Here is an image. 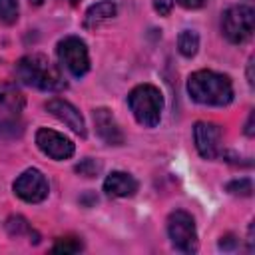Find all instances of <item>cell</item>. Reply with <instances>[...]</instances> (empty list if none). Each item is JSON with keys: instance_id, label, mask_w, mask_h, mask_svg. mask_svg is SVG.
<instances>
[{"instance_id": "obj_1", "label": "cell", "mask_w": 255, "mask_h": 255, "mask_svg": "<svg viewBox=\"0 0 255 255\" xmlns=\"http://www.w3.org/2000/svg\"><path fill=\"white\" fill-rule=\"evenodd\" d=\"M187 94L201 106H227L233 100V84L225 74L197 70L187 78Z\"/></svg>"}, {"instance_id": "obj_2", "label": "cell", "mask_w": 255, "mask_h": 255, "mask_svg": "<svg viewBox=\"0 0 255 255\" xmlns=\"http://www.w3.org/2000/svg\"><path fill=\"white\" fill-rule=\"evenodd\" d=\"M16 78L42 92H60L66 88V80L58 66H54L44 54H26L16 64Z\"/></svg>"}, {"instance_id": "obj_3", "label": "cell", "mask_w": 255, "mask_h": 255, "mask_svg": "<svg viewBox=\"0 0 255 255\" xmlns=\"http://www.w3.org/2000/svg\"><path fill=\"white\" fill-rule=\"evenodd\" d=\"M24 96L12 82H0V139H16L24 131Z\"/></svg>"}, {"instance_id": "obj_4", "label": "cell", "mask_w": 255, "mask_h": 255, "mask_svg": "<svg viewBox=\"0 0 255 255\" xmlns=\"http://www.w3.org/2000/svg\"><path fill=\"white\" fill-rule=\"evenodd\" d=\"M128 106L135 122L143 128H155L161 122L163 96L153 84H139L128 94Z\"/></svg>"}, {"instance_id": "obj_5", "label": "cell", "mask_w": 255, "mask_h": 255, "mask_svg": "<svg viewBox=\"0 0 255 255\" xmlns=\"http://www.w3.org/2000/svg\"><path fill=\"white\" fill-rule=\"evenodd\" d=\"M167 237L171 245L181 253H195L199 247L197 227L191 213L183 209H175L167 215Z\"/></svg>"}, {"instance_id": "obj_6", "label": "cell", "mask_w": 255, "mask_h": 255, "mask_svg": "<svg viewBox=\"0 0 255 255\" xmlns=\"http://www.w3.org/2000/svg\"><path fill=\"white\" fill-rule=\"evenodd\" d=\"M255 12L251 6L237 4L221 14V34L231 44H243L253 36Z\"/></svg>"}, {"instance_id": "obj_7", "label": "cell", "mask_w": 255, "mask_h": 255, "mask_svg": "<svg viewBox=\"0 0 255 255\" xmlns=\"http://www.w3.org/2000/svg\"><path fill=\"white\" fill-rule=\"evenodd\" d=\"M56 54H58L60 64L74 78H84L90 72V52L82 38H78V36L62 38L56 46Z\"/></svg>"}, {"instance_id": "obj_8", "label": "cell", "mask_w": 255, "mask_h": 255, "mask_svg": "<svg viewBox=\"0 0 255 255\" xmlns=\"http://www.w3.org/2000/svg\"><path fill=\"white\" fill-rule=\"evenodd\" d=\"M12 189L26 203H42L50 193V185H48L46 175L36 167H30V169L22 171L14 179Z\"/></svg>"}, {"instance_id": "obj_9", "label": "cell", "mask_w": 255, "mask_h": 255, "mask_svg": "<svg viewBox=\"0 0 255 255\" xmlns=\"http://www.w3.org/2000/svg\"><path fill=\"white\" fill-rule=\"evenodd\" d=\"M36 145L44 155H48L56 161L70 159L76 151V145L70 137H66L64 133L54 131L50 128H40L36 131Z\"/></svg>"}, {"instance_id": "obj_10", "label": "cell", "mask_w": 255, "mask_h": 255, "mask_svg": "<svg viewBox=\"0 0 255 255\" xmlns=\"http://www.w3.org/2000/svg\"><path fill=\"white\" fill-rule=\"evenodd\" d=\"M193 141L203 159H215L221 151V128L213 122H197L193 126Z\"/></svg>"}, {"instance_id": "obj_11", "label": "cell", "mask_w": 255, "mask_h": 255, "mask_svg": "<svg viewBox=\"0 0 255 255\" xmlns=\"http://www.w3.org/2000/svg\"><path fill=\"white\" fill-rule=\"evenodd\" d=\"M46 110L58 118L62 124H66L74 133H78L80 137H86V122H84V116L80 114V110L70 104L68 100L64 98H52L46 102Z\"/></svg>"}, {"instance_id": "obj_12", "label": "cell", "mask_w": 255, "mask_h": 255, "mask_svg": "<svg viewBox=\"0 0 255 255\" xmlns=\"http://www.w3.org/2000/svg\"><path fill=\"white\" fill-rule=\"evenodd\" d=\"M94 126H96V133L102 137L104 143H108V145H122L126 141L120 124L116 122L114 114L108 108L94 110Z\"/></svg>"}, {"instance_id": "obj_13", "label": "cell", "mask_w": 255, "mask_h": 255, "mask_svg": "<svg viewBox=\"0 0 255 255\" xmlns=\"http://www.w3.org/2000/svg\"><path fill=\"white\" fill-rule=\"evenodd\" d=\"M137 187V179L126 171H112L104 179V191L112 197H131Z\"/></svg>"}, {"instance_id": "obj_14", "label": "cell", "mask_w": 255, "mask_h": 255, "mask_svg": "<svg viewBox=\"0 0 255 255\" xmlns=\"http://www.w3.org/2000/svg\"><path fill=\"white\" fill-rule=\"evenodd\" d=\"M118 14V6L114 0H100L96 4H92L86 12V26H96L104 20H110Z\"/></svg>"}, {"instance_id": "obj_15", "label": "cell", "mask_w": 255, "mask_h": 255, "mask_svg": "<svg viewBox=\"0 0 255 255\" xmlns=\"http://www.w3.org/2000/svg\"><path fill=\"white\" fill-rule=\"evenodd\" d=\"M177 50L183 58H193L199 50V34L195 30H181L177 36Z\"/></svg>"}, {"instance_id": "obj_16", "label": "cell", "mask_w": 255, "mask_h": 255, "mask_svg": "<svg viewBox=\"0 0 255 255\" xmlns=\"http://www.w3.org/2000/svg\"><path fill=\"white\" fill-rule=\"evenodd\" d=\"M6 229H8V233L12 235V237H34L36 241H38V233L32 229V225L22 217V215H12V217H8L6 219Z\"/></svg>"}, {"instance_id": "obj_17", "label": "cell", "mask_w": 255, "mask_h": 255, "mask_svg": "<svg viewBox=\"0 0 255 255\" xmlns=\"http://www.w3.org/2000/svg\"><path fill=\"white\" fill-rule=\"evenodd\" d=\"M18 14H20L18 0H0V24H6V26L16 24Z\"/></svg>"}, {"instance_id": "obj_18", "label": "cell", "mask_w": 255, "mask_h": 255, "mask_svg": "<svg viewBox=\"0 0 255 255\" xmlns=\"http://www.w3.org/2000/svg\"><path fill=\"white\" fill-rule=\"evenodd\" d=\"M82 249H84V245H82L80 239L66 237V239H58L56 241V245L52 247V253H64V255H68V253H78Z\"/></svg>"}, {"instance_id": "obj_19", "label": "cell", "mask_w": 255, "mask_h": 255, "mask_svg": "<svg viewBox=\"0 0 255 255\" xmlns=\"http://www.w3.org/2000/svg\"><path fill=\"white\" fill-rule=\"evenodd\" d=\"M227 191L233 193V195H243V197H249L253 193V183L251 179L247 177H241V179H233L227 183Z\"/></svg>"}, {"instance_id": "obj_20", "label": "cell", "mask_w": 255, "mask_h": 255, "mask_svg": "<svg viewBox=\"0 0 255 255\" xmlns=\"http://www.w3.org/2000/svg\"><path fill=\"white\" fill-rule=\"evenodd\" d=\"M100 169H102L100 161H96V159H92V157H86V159H82V161L76 165V171H78L80 175H84V177H94L96 173H100Z\"/></svg>"}, {"instance_id": "obj_21", "label": "cell", "mask_w": 255, "mask_h": 255, "mask_svg": "<svg viewBox=\"0 0 255 255\" xmlns=\"http://www.w3.org/2000/svg\"><path fill=\"white\" fill-rule=\"evenodd\" d=\"M171 6H173L171 0H155V2H153V8H155L161 16H167V14L171 12Z\"/></svg>"}, {"instance_id": "obj_22", "label": "cell", "mask_w": 255, "mask_h": 255, "mask_svg": "<svg viewBox=\"0 0 255 255\" xmlns=\"http://www.w3.org/2000/svg\"><path fill=\"white\" fill-rule=\"evenodd\" d=\"M177 4L187 8V10H197V8H201L205 4V0H177Z\"/></svg>"}, {"instance_id": "obj_23", "label": "cell", "mask_w": 255, "mask_h": 255, "mask_svg": "<svg viewBox=\"0 0 255 255\" xmlns=\"http://www.w3.org/2000/svg\"><path fill=\"white\" fill-rule=\"evenodd\" d=\"M245 133L251 137L253 135V112L249 114V118H247V124H245Z\"/></svg>"}, {"instance_id": "obj_24", "label": "cell", "mask_w": 255, "mask_h": 255, "mask_svg": "<svg viewBox=\"0 0 255 255\" xmlns=\"http://www.w3.org/2000/svg\"><path fill=\"white\" fill-rule=\"evenodd\" d=\"M247 82H249V86H253V58H249V66H247Z\"/></svg>"}, {"instance_id": "obj_25", "label": "cell", "mask_w": 255, "mask_h": 255, "mask_svg": "<svg viewBox=\"0 0 255 255\" xmlns=\"http://www.w3.org/2000/svg\"><path fill=\"white\" fill-rule=\"evenodd\" d=\"M32 2V0H30ZM34 4H42V0H34Z\"/></svg>"}, {"instance_id": "obj_26", "label": "cell", "mask_w": 255, "mask_h": 255, "mask_svg": "<svg viewBox=\"0 0 255 255\" xmlns=\"http://www.w3.org/2000/svg\"><path fill=\"white\" fill-rule=\"evenodd\" d=\"M70 2H72V4H78V2H80V0H70Z\"/></svg>"}]
</instances>
